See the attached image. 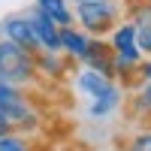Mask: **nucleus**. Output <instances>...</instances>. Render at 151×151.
<instances>
[{"instance_id":"1","label":"nucleus","mask_w":151,"mask_h":151,"mask_svg":"<svg viewBox=\"0 0 151 151\" xmlns=\"http://www.w3.org/2000/svg\"><path fill=\"white\" fill-rule=\"evenodd\" d=\"M76 91L91 100V115L94 118H103L112 109H118L121 97H124V91L118 88L115 79H106V76H100L88 67L76 73Z\"/></svg>"},{"instance_id":"2","label":"nucleus","mask_w":151,"mask_h":151,"mask_svg":"<svg viewBox=\"0 0 151 151\" xmlns=\"http://www.w3.org/2000/svg\"><path fill=\"white\" fill-rule=\"evenodd\" d=\"M121 15H124L121 0H79L73 21H79L85 33L103 36V33H112V27L121 21Z\"/></svg>"},{"instance_id":"3","label":"nucleus","mask_w":151,"mask_h":151,"mask_svg":"<svg viewBox=\"0 0 151 151\" xmlns=\"http://www.w3.org/2000/svg\"><path fill=\"white\" fill-rule=\"evenodd\" d=\"M109 48H112V58H115V70L118 76H136L142 64V52H139V42H136V21H118L112 27V36H109Z\"/></svg>"},{"instance_id":"4","label":"nucleus","mask_w":151,"mask_h":151,"mask_svg":"<svg viewBox=\"0 0 151 151\" xmlns=\"http://www.w3.org/2000/svg\"><path fill=\"white\" fill-rule=\"evenodd\" d=\"M36 55L24 52L21 45L9 42V40H0V82L6 85H27L36 79Z\"/></svg>"},{"instance_id":"5","label":"nucleus","mask_w":151,"mask_h":151,"mask_svg":"<svg viewBox=\"0 0 151 151\" xmlns=\"http://www.w3.org/2000/svg\"><path fill=\"white\" fill-rule=\"evenodd\" d=\"M0 121L9 130H27V127L36 124L30 100L15 85H6V82H0Z\"/></svg>"},{"instance_id":"6","label":"nucleus","mask_w":151,"mask_h":151,"mask_svg":"<svg viewBox=\"0 0 151 151\" xmlns=\"http://www.w3.org/2000/svg\"><path fill=\"white\" fill-rule=\"evenodd\" d=\"M0 30H3V40L21 45L24 52H30V55H42L40 42H36V33H33V24H30L27 15H9L3 24H0Z\"/></svg>"},{"instance_id":"7","label":"nucleus","mask_w":151,"mask_h":151,"mask_svg":"<svg viewBox=\"0 0 151 151\" xmlns=\"http://www.w3.org/2000/svg\"><path fill=\"white\" fill-rule=\"evenodd\" d=\"M82 64L88 70H94L106 79H118V70H115V58H112V48L103 36H91V45H88V55L82 58Z\"/></svg>"},{"instance_id":"8","label":"nucleus","mask_w":151,"mask_h":151,"mask_svg":"<svg viewBox=\"0 0 151 151\" xmlns=\"http://www.w3.org/2000/svg\"><path fill=\"white\" fill-rule=\"evenodd\" d=\"M27 18L33 24V33H36V42H40V48L45 55H60V27L52 21V18H45L40 9H30L27 12Z\"/></svg>"},{"instance_id":"9","label":"nucleus","mask_w":151,"mask_h":151,"mask_svg":"<svg viewBox=\"0 0 151 151\" xmlns=\"http://www.w3.org/2000/svg\"><path fill=\"white\" fill-rule=\"evenodd\" d=\"M88 45H91V33H85L82 27H60V52L73 60H82L88 55Z\"/></svg>"},{"instance_id":"10","label":"nucleus","mask_w":151,"mask_h":151,"mask_svg":"<svg viewBox=\"0 0 151 151\" xmlns=\"http://www.w3.org/2000/svg\"><path fill=\"white\" fill-rule=\"evenodd\" d=\"M45 18H52L58 27H70L73 24V9H70V0H36V6Z\"/></svg>"},{"instance_id":"11","label":"nucleus","mask_w":151,"mask_h":151,"mask_svg":"<svg viewBox=\"0 0 151 151\" xmlns=\"http://www.w3.org/2000/svg\"><path fill=\"white\" fill-rule=\"evenodd\" d=\"M0 151H33L30 148V142L27 139H24V136L21 133H3V136H0Z\"/></svg>"},{"instance_id":"12","label":"nucleus","mask_w":151,"mask_h":151,"mask_svg":"<svg viewBox=\"0 0 151 151\" xmlns=\"http://www.w3.org/2000/svg\"><path fill=\"white\" fill-rule=\"evenodd\" d=\"M136 42H139L142 58H151V21H139L136 24Z\"/></svg>"},{"instance_id":"13","label":"nucleus","mask_w":151,"mask_h":151,"mask_svg":"<svg viewBox=\"0 0 151 151\" xmlns=\"http://www.w3.org/2000/svg\"><path fill=\"white\" fill-rule=\"evenodd\" d=\"M127 151H151V130L136 133L133 139L127 142Z\"/></svg>"},{"instance_id":"14","label":"nucleus","mask_w":151,"mask_h":151,"mask_svg":"<svg viewBox=\"0 0 151 151\" xmlns=\"http://www.w3.org/2000/svg\"><path fill=\"white\" fill-rule=\"evenodd\" d=\"M136 100L151 112V82H139V97H136Z\"/></svg>"},{"instance_id":"15","label":"nucleus","mask_w":151,"mask_h":151,"mask_svg":"<svg viewBox=\"0 0 151 151\" xmlns=\"http://www.w3.org/2000/svg\"><path fill=\"white\" fill-rule=\"evenodd\" d=\"M136 79H139V82H151V58H145L142 64H139V70H136Z\"/></svg>"},{"instance_id":"16","label":"nucleus","mask_w":151,"mask_h":151,"mask_svg":"<svg viewBox=\"0 0 151 151\" xmlns=\"http://www.w3.org/2000/svg\"><path fill=\"white\" fill-rule=\"evenodd\" d=\"M3 133H9V127H6V124H3V121H0V136H3Z\"/></svg>"},{"instance_id":"17","label":"nucleus","mask_w":151,"mask_h":151,"mask_svg":"<svg viewBox=\"0 0 151 151\" xmlns=\"http://www.w3.org/2000/svg\"><path fill=\"white\" fill-rule=\"evenodd\" d=\"M70 3H79V0H70Z\"/></svg>"}]
</instances>
